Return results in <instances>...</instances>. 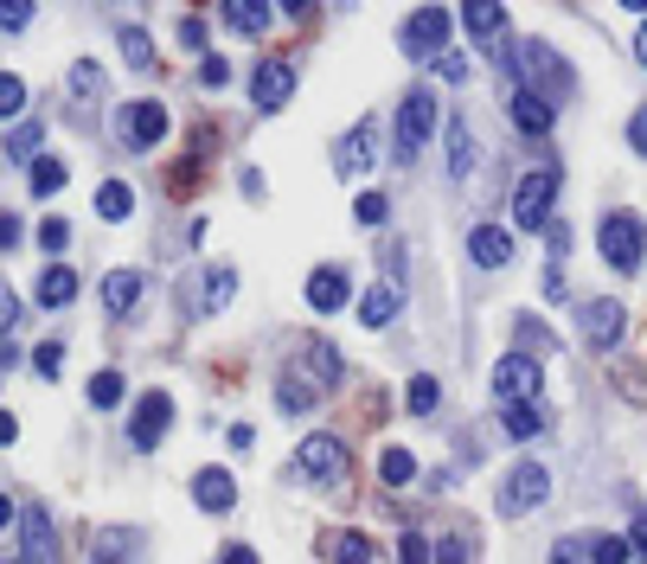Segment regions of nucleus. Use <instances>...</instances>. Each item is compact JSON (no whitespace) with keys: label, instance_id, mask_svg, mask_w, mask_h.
Masks as SVG:
<instances>
[{"label":"nucleus","instance_id":"obj_1","mask_svg":"<svg viewBox=\"0 0 647 564\" xmlns=\"http://www.w3.org/2000/svg\"><path fill=\"white\" fill-rule=\"evenodd\" d=\"M494 59L506 70V90H539L545 103H565L577 90V70L545 46V39H501Z\"/></svg>","mask_w":647,"mask_h":564},{"label":"nucleus","instance_id":"obj_2","mask_svg":"<svg viewBox=\"0 0 647 564\" xmlns=\"http://www.w3.org/2000/svg\"><path fill=\"white\" fill-rule=\"evenodd\" d=\"M596 251H603V264H609L616 277H635V270L647 264L642 211H603V225H596Z\"/></svg>","mask_w":647,"mask_h":564},{"label":"nucleus","instance_id":"obj_3","mask_svg":"<svg viewBox=\"0 0 647 564\" xmlns=\"http://www.w3.org/2000/svg\"><path fill=\"white\" fill-rule=\"evenodd\" d=\"M391 129H398V148H391V154L411 167V161L430 148V136H436V90H430V84H417V90L398 103V123H391Z\"/></svg>","mask_w":647,"mask_h":564},{"label":"nucleus","instance_id":"obj_4","mask_svg":"<svg viewBox=\"0 0 647 564\" xmlns=\"http://www.w3.org/2000/svg\"><path fill=\"white\" fill-rule=\"evenodd\" d=\"M347 443L340 436H308L301 449H295V482H308V488H340L347 482Z\"/></svg>","mask_w":647,"mask_h":564},{"label":"nucleus","instance_id":"obj_5","mask_svg":"<svg viewBox=\"0 0 647 564\" xmlns=\"http://www.w3.org/2000/svg\"><path fill=\"white\" fill-rule=\"evenodd\" d=\"M116 129H122V148H129V154H154V148L167 141V129H173V116H167L160 97H135V103H122Z\"/></svg>","mask_w":647,"mask_h":564},{"label":"nucleus","instance_id":"obj_6","mask_svg":"<svg viewBox=\"0 0 647 564\" xmlns=\"http://www.w3.org/2000/svg\"><path fill=\"white\" fill-rule=\"evenodd\" d=\"M552 200H558V167H532L513 187V225L519 231H552Z\"/></svg>","mask_w":647,"mask_h":564},{"label":"nucleus","instance_id":"obj_7","mask_svg":"<svg viewBox=\"0 0 647 564\" xmlns=\"http://www.w3.org/2000/svg\"><path fill=\"white\" fill-rule=\"evenodd\" d=\"M449 33H455V13H449V7H417V13L398 26V46H404V59H442Z\"/></svg>","mask_w":647,"mask_h":564},{"label":"nucleus","instance_id":"obj_8","mask_svg":"<svg viewBox=\"0 0 647 564\" xmlns=\"http://www.w3.org/2000/svg\"><path fill=\"white\" fill-rule=\"evenodd\" d=\"M539 392H545V372H539V359L532 352H501L494 359V398L506 405H539Z\"/></svg>","mask_w":647,"mask_h":564},{"label":"nucleus","instance_id":"obj_9","mask_svg":"<svg viewBox=\"0 0 647 564\" xmlns=\"http://www.w3.org/2000/svg\"><path fill=\"white\" fill-rule=\"evenodd\" d=\"M545 493H552V475H545L539 462H513L501 475V513L506 520H526V513L545 507Z\"/></svg>","mask_w":647,"mask_h":564},{"label":"nucleus","instance_id":"obj_10","mask_svg":"<svg viewBox=\"0 0 647 564\" xmlns=\"http://www.w3.org/2000/svg\"><path fill=\"white\" fill-rule=\"evenodd\" d=\"M20 546H13V564H59V526L46 507H20Z\"/></svg>","mask_w":647,"mask_h":564},{"label":"nucleus","instance_id":"obj_11","mask_svg":"<svg viewBox=\"0 0 647 564\" xmlns=\"http://www.w3.org/2000/svg\"><path fill=\"white\" fill-rule=\"evenodd\" d=\"M167 430H173V398H167V392H142V398H135V418H129V443L147 456V449L167 443Z\"/></svg>","mask_w":647,"mask_h":564},{"label":"nucleus","instance_id":"obj_12","mask_svg":"<svg viewBox=\"0 0 647 564\" xmlns=\"http://www.w3.org/2000/svg\"><path fill=\"white\" fill-rule=\"evenodd\" d=\"M288 97H295V65H288V59H257V65H250V103H257L263 116H276Z\"/></svg>","mask_w":647,"mask_h":564},{"label":"nucleus","instance_id":"obj_13","mask_svg":"<svg viewBox=\"0 0 647 564\" xmlns=\"http://www.w3.org/2000/svg\"><path fill=\"white\" fill-rule=\"evenodd\" d=\"M147 533L142 526H96L90 533V564H142Z\"/></svg>","mask_w":647,"mask_h":564},{"label":"nucleus","instance_id":"obj_14","mask_svg":"<svg viewBox=\"0 0 647 564\" xmlns=\"http://www.w3.org/2000/svg\"><path fill=\"white\" fill-rule=\"evenodd\" d=\"M506 116H513V129H519V136H552L558 103H545L539 90H506Z\"/></svg>","mask_w":647,"mask_h":564},{"label":"nucleus","instance_id":"obj_15","mask_svg":"<svg viewBox=\"0 0 647 564\" xmlns=\"http://www.w3.org/2000/svg\"><path fill=\"white\" fill-rule=\"evenodd\" d=\"M347 302H353V282H347L340 264H321V270L308 277V308H314V315H340Z\"/></svg>","mask_w":647,"mask_h":564},{"label":"nucleus","instance_id":"obj_16","mask_svg":"<svg viewBox=\"0 0 647 564\" xmlns=\"http://www.w3.org/2000/svg\"><path fill=\"white\" fill-rule=\"evenodd\" d=\"M372 141H378V123H372V116H360L353 136H340V148H334V174H340V180H353V174L372 167Z\"/></svg>","mask_w":647,"mask_h":564},{"label":"nucleus","instance_id":"obj_17","mask_svg":"<svg viewBox=\"0 0 647 564\" xmlns=\"http://www.w3.org/2000/svg\"><path fill=\"white\" fill-rule=\"evenodd\" d=\"M583 334H590V347H616L629 334L622 302H583Z\"/></svg>","mask_w":647,"mask_h":564},{"label":"nucleus","instance_id":"obj_18","mask_svg":"<svg viewBox=\"0 0 647 564\" xmlns=\"http://www.w3.org/2000/svg\"><path fill=\"white\" fill-rule=\"evenodd\" d=\"M468 257H475L481 270L513 264V231H501V225H475V231H468Z\"/></svg>","mask_w":647,"mask_h":564},{"label":"nucleus","instance_id":"obj_19","mask_svg":"<svg viewBox=\"0 0 647 564\" xmlns=\"http://www.w3.org/2000/svg\"><path fill=\"white\" fill-rule=\"evenodd\" d=\"M135 302H142V270H109V277H103V315L129 321Z\"/></svg>","mask_w":647,"mask_h":564},{"label":"nucleus","instance_id":"obj_20","mask_svg":"<svg viewBox=\"0 0 647 564\" xmlns=\"http://www.w3.org/2000/svg\"><path fill=\"white\" fill-rule=\"evenodd\" d=\"M301 372H314V385H321V392H334V385L347 379V359H340L334 341H308V347H301Z\"/></svg>","mask_w":647,"mask_h":564},{"label":"nucleus","instance_id":"obj_21","mask_svg":"<svg viewBox=\"0 0 647 564\" xmlns=\"http://www.w3.org/2000/svg\"><path fill=\"white\" fill-rule=\"evenodd\" d=\"M193 500H199V513H231L237 507V482L224 469H199L193 475Z\"/></svg>","mask_w":647,"mask_h":564},{"label":"nucleus","instance_id":"obj_22","mask_svg":"<svg viewBox=\"0 0 647 564\" xmlns=\"http://www.w3.org/2000/svg\"><path fill=\"white\" fill-rule=\"evenodd\" d=\"M398 308H404V289H398V282H372V289L360 295V321L365 328H391Z\"/></svg>","mask_w":647,"mask_h":564},{"label":"nucleus","instance_id":"obj_23","mask_svg":"<svg viewBox=\"0 0 647 564\" xmlns=\"http://www.w3.org/2000/svg\"><path fill=\"white\" fill-rule=\"evenodd\" d=\"M33 295H39V308H72V302H77V270H72V264H46Z\"/></svg>","mask_w":647,"mask_h":564},{"label":"nucleus","instance_id":"obj_24","mask_svg":"<svg viewBox=\"0 0 647 564\" xmlns=\"http://www.w3.org/2000/svg\"><path fill=\"white\" fill-rule=\"evenodd\" d=\"M321 559L327 564H372V539H365L360 526H340V533L321 539Z\"/></svg>","mask_w":647,"mask_h":564},{"label":"nucleus","instance_id":"obj_25","mask_svg":"<svg viewBox=\"0 0 647 564\" xmlns=\"http://www.w3.org/2000/svg\"><path fill=\"white\" fill-rule=\"evenodd\" d=\"M218 20H224L231 33H244V39H257V33L270 26V7H263V0H257V7H250V0H224V7H218Z\"/></svg>","mask_w":647,"mask_h":564},{"label":"nucleus","instance_id":"obj_26","mask_svg":"<svg viewBox=\"0 0 647 564\" xmlns=\"http://www.w3.org/2000/svg\"><path fill=\"white\" fill-rule=\"evenodd\" d=\"M475 174V136H468V123L455 116L449 123V180H468Z\"/></svg>","mask_w":647,"mask_h":564},{"label":"nucleus","instance_id":"obj_27","mask_svg":"<svg viewBox=\"0 0 647 564\" xmlns=\"http://www.w3.org/2000/svg\"><path fill=\"white\" fill-rule=\"evenodd\" d=\"M129 211H135V193H129V180H103V187H96V218L122 225Z\"/></svg>","mask_w":647,"mask_h":564},{"label":"nucleus","instance_id":"obj_28","mask_svg":"<svg viewBox=\"0 0 647 564\" xmlns=\"http://www.w3.org/2000/svg\"><path fill=\"white\" fill-rule=\"evenodd\" d=\"M462 26H468L475 39H494V46H501V33H506V7H488V0H481V7H462Z\"/></svg>","mask_w":647,"mask_h":564},{"label":"nucleus","instance_id":"obj_29","mask_svg":"<svg viewBox=\"0 0 647 564\" xmlns=\"http://www.w3.org/2000/svg\"><path fill=\"white\" fill-rule=\"evenodd\" d=\"M545 423H552V418H545L539 405H506V411H501V430H506V436H513V443H526V436H539Z\"/></svg>","mask_w":647,"mask_h":564},{"label":"nucleus","instance_id":"obj_30","mask_svg":"<svg viewBox=\"0 0 647 564\" xmlns=\"http://www.w3.org/2000/svg\"><path fill=\"white\" fill-rule=\"evenodd\" d=\"M7 161H13V167H26V174L46 161V154H39V123H20V129L7 136Z\"/></svg>","mask_w":647,"mask_h":564},{"label":"nucleus","instance_id":"obj_31","mask_svg":"<svg viewBox=\"0 0 647 564\" xmlns=\"http://www.w3.org/2000/svg\"><path fill=\"white\" fill-rule=\"evenodd\" d=\"M26 180H33V200H52V193H65V180H72V167H65L59 154H46V161H39V167H33Z\"/></svg>","mask_w":647,"mask_h":564},{"label":"nucleus","instance_id":"obj_32","mask_svg":"<svg viewBox=\"0 0 647 564\" xmlns=\"http://www.w3.org/2000/svg\"><path fill=\"white\" fill-rule=\"evenodd\" d=\"M378 482H385V488H411V482H417V456H411V449H385V456H378Z\"/></svg>","mask_w":647,"mask_h":564},{"label":"nucleus","instance_id":"obj_33","mask_svg":"<svg viewBox=\"0 0 647 564\" xmlns=\"http://www.w3.org/2000/svg\"><path fill=\"white\" fill-rule=\"evenodd\" d=\"M276 411H283V418H301V411H314V385H301L295 372H283V379H276Z\"/></svg>","mask_w":647,"mask_h":564},{"label":"nucleus","instance_id":"obj_34","mask_svg":"<svg viewBox=\"0 0 647 564\" xmlns=\"http://www.w3.org/2000/svg\"><path fill=\"white\" fill-rule=\"evenodd\" d=\"M122 392H129V385H122V372H116V366L90 372V405H96V411H116V405H122Z\"/></svg>","mask_w":647,"mask_h":564},{"label":"nucleus","instance_id":"obj_35","mask_svg":"<svg viewBox=\"0 0 647 564\" xmlns=\"http://www.w3.org/2000/svg\"><path fill=\"white\" fill-rule=\"evenodd\" d=\"M436 398H442V385H436L430 372H417V379L404 385V411H411V418H430V411H436Z\"/></svg>","mask_w":647,"mask_h":564},{"label":"nucleus","instance_id":"obj_36","mask_svg":"<svg viewBox=\"0 0 647 564\" xmlns=\"http://www.w3.org/2000/svg\"><path fill=\"white\" fill-rule=\"evenodd\" d=\"M231 295H237V270H224V264H218L212 277L199 282V308H224Z\"/></svg>","mask_w":647,"mask_h":564},{"label":"nucleus","instance_id":"obj_37","mask_svg":"<svg viewBox=\"0 0 647 564\" xmlns=\"http://www.w3.org/2000/svg\"><path fill=\"white\" fill-rule=\"evenodd\" d=\"M590 564H635V546L622 533H603V539H590Z\"/></svg>","mask_w":647,"mask_h":564},{"label":"nucleus","instance_id":"obj_38","mask_svg":"<svg viewBox=\"0 0 647 564\" xmlns=\"http://www.w3.org/2000/svg\"><path fill=\"white\" fill-rule=\"evenodd\" d=\"M72 90H77V97H109L103 65H96V59H77V65H72Z\"/></svg>","mask_w":647,"mask_h":564},{"label":"nucleus","instance_id":"obj_39","mask_svg":"<svg viewBox=\"0 0 647 564\" xmlns=\"http://www.w3.org/2000/svg\"><path fill=\"white\" fill-rule=\"evenodd\" d=\"M122 59H129L135 70H147V65H154V39H147L142 26H122Z\"/></svg>","mask_w":647,"mask_h":564},{"label":"nucleus","instance_id":"obj_40","mask_svg":"<svg viewBox=\"0 0 647 564\" xmlns=\"http://www.w3.org/2000/svg\"><path fill=\"white\" fill-rule=\"evenodd\" d=\"M398 564H436V546L424 533H404V539H398Z\"/></svg>","mask_w":647,"mask_h":564},{"label":"nucleus","instance_id":"obj_41","mask_svg":"<svg viewBox=\"0 0 647 564\" xmlns=\"http://www.w3.org/2000/svg\"><path fill=\"white\" fill-rule=\"evenodd\" d=\"M353 218H360V225H385V218H391V200H385V193H360V200H353Z\"/></svg>","mask_w":647,"mask_h":564},{"label":"nucleus","instance_id":"obj_42","mask_svg":"<svg viewBox=\"0 0 647 564\" xmlns=\"http://www.w3.org/2000/svg\"><path fill=\"white\" fill-rule=\"evenodd\" d=\"M33 372H39V379H59V372H65V347H59V341L33 347Z\"/></svg>","mask_w":647,"mask_h":564},{"label":"nucleus","instance_id":"obj_43","mask_svg":"<svg viewBox=\"0 0 647 564\" xmlns=\"http://www.w3.org/2000/svg\"><path fill=\"white\" fill-rule=\"evenodd\" d=\"M180 46L199 52V59H212V52H206V20H199V13H180Z\"/></svg>","mask_w":647,"mask_h":564},{"label":"nucleus","instance_id":"obj_44","mask_svg":"<svg viewBox=\"0 0 647 564\" xmlns=\"http://www.w3.org/2000/svg\"><path fill=\"white\" fill-rule=\"evenodd\" d=\"M20 110H26V84H20V77H13V70H7V77H0V116H7V123H13V116H20Z\"/></svg>","mask_w":647,"mask_h":564},{"label":"nucleus","instance_id":"obj_45","mask_svg":"<svg viewBox=\"0 0 647 564\" xmlns=\"http://www.w3.org/2000/svg\"><path fill=\"white\" fill-rule=\"evenodd\" d=\"M65 244H72V225H65V218H46V225H39V251H52V257H59Z\"/></svg>","mask_w":647,"mask_h":564},{"label":"nucleus","instance_id":"obj_46","mask_svg":"<svg viewBox=\"0 0 647 564\" xmlns=\"http://www.w3.org/2000/svg\"><path fill=\"white\" fill-rule=\"evenodd\" d=\"M199 84H206V90H224V84H231V65H224V59H199Z\"/></svg>","mask_w":647,"mask_h":564},{"label":"nucleus","instance_id":"obj_47","mask_svg":"<svg viewBox=\"0 0 647 564\" xmlns=\"http://www.w3.org/2000/svg\"><path fill=\"white\" fill-rule=\"evenodd\" d=\"M436 77H442V84H468V59H462V52H442V59H436Z\"/></svg>","mask_w":647,"mask_h":564},{"label":"nucleus","instance_id":"obj_48","mask_svg":"<svg viewBox=\"0 0 647 564\" xmlns=\"http://www.w3.org/2000/svg\"><path fill=\"white\" fill-rule=\"evenodd\" d=\"M378 264H385V282H398V289H404V244H385V251H378Z\"/></svg>","mask_w":647,"mask_h":564},{"label":"nucleus","instance_id":"obj_49","mask_svg":"<svg viewBox=\"0 0 647 564\" xmlns=\"http://www.w3.org/2000/svg\"><path fill=\"white\" fill-rule=\"evenodd\" d=\"M545 244H552V270H558V264H565V251H571V225H558V218H552Z\"/></svg>","mask_w":647,"mask_h":564},{"label":"nucleus","instance_id":"obj_50","mask_svg":"<svg viewBox=\"0 0 647 564\" xmlns=\"http://www.w3.org/2000/svg\"><path fill=\"white\" fill-rule=\"evenodd\" d=\"M629 148H635V154L647 161V103L635 110V116H629Z\"/></svg>","mask_w":647,"mask_h":564},{"label":"nucleus","instance_id":"obj_51","mask_svg":"<svg viewBox=\"0 0 647 564\" xmlns=\"http://www.w3.org/2000/svg\"><path fill=\"white\" fill-rule=\"evenodd\" d=\"M583 552H590V546H577V539H558V546H552V564H590Z\"/></svg>","mask_w":647,"mask_h":564},{"label":"nucleus","instance_id":"obj_52","mask_svg":"<svg viewBox=\"0 0 647 564\" xmlns=\"http://www.w3.org/2000/svg\"><path fill=\"white\" fill-rule=\"evenodd\" d=\"M0 26H7V33H20V26H33V7H20V0H13V7H0Z\"/></svg>","mask_w":647,"mask_h":564},{"label":"nucleus","instance_id":"obj_53","mask_svg":"<svg viewBox=\"0 0 647 564\" xmlns=\"http://www.w3.org/2000/svg\"><path fill=\"white\" fill-rule=\"evenodd\" d=\"M237 187H244V200H263V193H270V180H263L257 167H244V174H237Z\"/></svg>","mask_w":647,"mask_h":564},{"label":"nucleus","instance_id":"obj_54","mask_svg":"<svg viewBox=\"0 0 647 564\" xmlns=\"http://www.w3.org/2000/svg\"><path fill=\"white\" fill-rule=\"evenodd\" d=\"M436 564H468V546H462V539H442V546H436Z\"/></svg>","mask_w":647,"mask_h":564},{"label":"nucleus","instance_id":"obj_55","mask_svg":"<svg viewBox=\"0 0 647 564\" xmlns=\"http://www.w3.org/2000/svg\"><path fill=\"white\" fill-rule=\"evenodd\" d=\"M218 564H263V559H257V546H224Z\"/></svg>","mask_w":647,"mask_h":564},{"label":"nucleus","instance_id":"obj_56","mask_svg":"<svg viewBox=\"0 0 647 564\" xmlns=\"http://www.w3.org/2000/svg\"><path fill=\"white\" fill-rule=\"evenodd\" d=\"M0 238H7V244H20V238H26V225H20V211H7V218H0Z\"/></svg>","mask_w":647,"mask_h":564},{"label":"nucleus","instance_id":"obj_57","mask_svg":"<svg viewBox=\"0 0 647 564\" xmlns=\"http://www.w3.org/2000/svg\"><path fill=\"white\" fill-rule=\"evenodd\" d=\"M629 546H635V559H647V513L635 520V533H629Z\"/></svg>","mask_w":647,"mask_h":564},{"label":"nucleus","instance_id":"obj_58","mask_svg":"<svg viewBox=\"0 0 647 564\" xmlns=\"http://www.w3.org/2000/svg\"><path fill=\"white\" fill-rule=\"evenodd\" d=\"M635 59H642V70H647V26H642V39H635Z\"/></svg>","mask_w":647,"mask_h":564}]
</instances>
